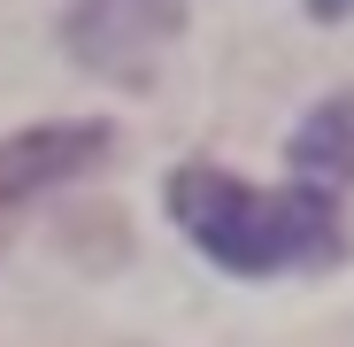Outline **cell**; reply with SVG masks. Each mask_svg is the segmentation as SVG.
<instances>
[{
    "mask_svg": "<svg viewBox=\"0 0 354 347\" xmlns=\"http://www.w3.org/2000/svg\"><path fill=\"white\" fill-rule=\"evenodd\" d=\"M169 216L223 270H324L346 255V216L316 186L262 193V186H239L223 170L193 162L169 178Z\"/></svg>",
    "mask_w": 354,
    "mask_h": 347,
    "instance_id": "1",
    "label": "cell"
},
{
    "mask_svg": "<svg viewBox=\"0 0 354 347\" xmlns=\"http://www.w3.org/2000/svg\"><path fill=\"white\" fill-rule=\"evenodd\" d=\"M62 31L85 70L147 85L162 70V54L185 39V0H77Z\"/></svg>",
    "mask_w": 354,
    "mask_h": 347,
    "instance_id": "2",
    "label": "cell"
},
{
    "mask_svg": "<svg viewBox=\"0 0 354 347\" xmlns=\"http://www.w3.org/2000/svg\"><path fill=\"white\" fill-rule=\"evenodd\" d=\"M108 124H39V132H16V139H0V240H8V224L54 193V186H70L85 178V170L108 162Z\"/></svg>",
    "mask_w": 354,
    "mask_h": 347,
    "instance_id": "3",
    "label": "cell"
},
{
    "mask_svg": "<svg viewBox=\"0 0 354 347\" xmlns=\"http://www.w3.org/2000/svg\"><path fill=\"white\" fill-rule=\"evenodd\" d=\"M285 162L301 170V186L316 178V193H339V186H354V93H331L301 132H292V147H285Z\"/></svg>",
    "mask_w": 354,
    "mask_h": 347,
    "instance_id": "4",
    "label": "cell"
},
{
    "mask_svg": "<svg viewBox=\"0 0 354 347\" xmlns=\"http://www.w3.org/2000/svg\"><path fill=\"white\" fill-rule=\"evenodd\" d=\"M308 8H316V16H346V8H354V0H308Z\"/></svg>",
    "mask_w": 354,
    "mask_h": 347,
    "instance_id": "5",
    "label": "cell"
}]
</instances>
